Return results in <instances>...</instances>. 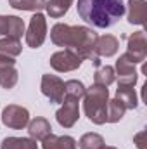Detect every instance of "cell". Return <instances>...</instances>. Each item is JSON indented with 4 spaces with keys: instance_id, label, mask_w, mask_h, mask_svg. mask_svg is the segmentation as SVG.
Instances as JSON below:
<instances>
[{
    "instance_id": "obj_1",
    "label": "cell",
    "mask_w": 147,
    "mask_h": 149,
    "mask_svg": "<svg viewBox=\"0 0 147 149\" xmlns=\"http://www.w3.org/2000/svg\"><path fill=\"white\" fill-rule=\"evenodd\" d=\"M97 33L88 26H69L66 23H57L50 30V40L57 47L71 49L81 59H92L95 64H101L95 52Z\"/></svg>"
},
{
    "instance_id": "obj_2",
    "label": "cell",
    "mask_w": 147,
    "mask_h": 149,
    "mask_svg": "<svg viewBox=\"0 0 147 149\" xmlns=\"http://www.w3.org/2000/svg\"><path fill=\"white\" fill-rule=\"evenodd\" d=\"M80 17L94 28H111L125 16L123 0H78Z\"/></svg>"
},
{
    "instance_id": "obj_3",
    "label": "cell",
    "mask_w": 147,
    "mask_h": 149,
    "mask_svg": "<svg viewBox=\"0 0 147 149\" xmlns=\"http://www.w3.org/2000/svg\"><path fill=\"white\" fill-rule=\"evenodd\" d=\"M107 102H109L107 87H102L97 83L88 87L83 95V111L87 118L95 125H104L107 116Z\"/></svg>"
},
{
    "instance_id": "obj_4",
    "label": "cell",
    "mask_w": 147,
    "mask_h": 149,
    "mask_svg": "<svg viewBox=\"0 0 147 149\" xmlns=\"http://www.w3.org/2000/svg\"><path fill=\"white\" fill-rule=\"evenodd\" d=\"M2 123L12 130H23L30 123V111L17 104H9L2 111Z\"/></svg>"
},
{
    "instance_id": "obj_5",
    "label": "cell",
    "mask_w": 147,
    "mask_h": 149,
    "mask_svg": "<svg viewBox=\"0 0 147 149\" xmlns=\"http://www.w3.org/2000/svg\"><path fill=\"white\" fill-rule=\"evenodd\" d=\"M24 37H26L28 47H31V49H38V47L43 45V42L47 38V19H45V16L42 12L33 14Z\"/></svg>"
},
{
    "instance_id": "obj_6",
    "label": "cell",
    "mask_w": 147,
    "mask_h": 149,
    "mask_svg": "<svg viewBox=\"0 0 147 149\" xmlns=\"http://www.w3.org/2000/svg\"><path fill=\"white\" fill-rule=\"evenodd\" d=\"M80 118V99L64 95L62 106L55 113V120L62 128H71Z\"/></svg>"
},
{
    "instance_id": "obj_7",
    "label": "cell",
    "mask_w": 147,
    "mask_h": 149,
    "mask_svg": "<svg viewBox=\"0 0 147 149\" xmlns=\"http://www.w3.org/2000/svg\"><path fill=\"white\" fill-rule=\"evenodd\" d=\"M81 61L83 59L71 49H64L50 56V66L59 73H68V71L78 70L81 66Z\"/></svg>"
},
{
    "instance_id": "obj_8",
    "label": "cell",
    "mask_w": 147,
    "mask_h": 149,
    "mask_svg": "<svg viewBox=\"0 0 147 149\" xmlns=\"http://www.w3.org/2000/svg\"><path fill=\"white\" fill-rule=\"evenodd\" d=\"M130 63L139 64L144 63L147 57V38L146 31H135L133 35L128 37V49L123 54Z\"/></svg>"
},
{
    "instance_id": "obj_9",
    "label": "cell",
    "mask_w": 147,
    "mask_h": 149,
    "mask_svg": "<svg viewBox=\"0 0 147 149\" xmlns=\"http://www.w3.org/2000/svg\"><path fill=\"white\" fill-rule=\"evenodd\" d=\"M42 94L54 104H62L64 101V81L55 74H43L42 76Z\"/></svg>"
},
{
    "instance_id": "obj_10",
    "label": "cell",
    "mask_w": 147,
    "mask_h": 149,
    "mask_svg": "<svg viewBox=\"0 0 147 149\" xmlns=\"http://www.w3.org/2000/svg\"><path fill=\"white\" fill-rule=\"evenodd\" d=\"M114 73L118 74V85H126V87H133L137 83L139 74L135 71V64L130 63L123 54L119 56V59L116 61V68Z\"/></svg>"
},
{
    "instance_id": "obj_11",
    "label": "cell",
    "mask_w": 147,
    "mask_h": 149,
    "mask_svg": "<svg viewBox=\"0 0 147 149\" xmlns=\"http://www.w3.org/2000/svg\"><path fill=\"white\" fill-rule=\"evenodd\" d=\"M26 33L24 21L17 16H0V35L21 38Z\"/></svg>"
},
{
    "instance_id": "obj_12",
    "label": "cell",
    "mask_w": 147,
    "mask_h": 149,
    "mask_svg": "<svg viewBox=\"0 0 147 149\" xmlns=\"http://www.w3.org/2000/svg\"><path fill=\"white\" fill-rule=\"evenodd\" d=\"M28 134H30V139L33 141H43L45 137H49L52 134V127H50V121L37 116L33 120H30L28 123Z\"/></svg>"
},
{
    "instance_id": "obj_13",
    "label": "cell",
    "mask_w": 147,
    "mask_h": 149,
    "mask_svg": "<svg viewBox=\"0 0 147 149\" xmlns=\"http://www.w3.org/2000/svg\"><path fill=\"white\" fill-rule=\"evenodd\" d=\"M118 49H119V40L114 35H102L97 38L95 52L99 57H111L118 52Z\"/></svg>"
},
{
    "instance_id": "obj_14",
    "label": "cell",
    "mask_w": 147,
    "mask_h": 149,
    "mask_svg": "<svg viewBox=\"0 0 147 149\" xmlns=\"http://www.w3.org/2000/svg\"><path fill=\"white\" fill-rule=\"evenodd\" d=\"M78 142L69 135H54L50 134L49 137H45L42 141V148L43 149H76Z\"/></svg>"
},
{
    "instance_id": "obj_15",
    "label": "cell",
    "mask_w": 147,
    "mask_h": 149,
    "mask_svg": "<svg viewBox=\"0 0 147 149\" xmlns=\"http://www.w3.org/2000/svg\"><path fill=\"white\" fill-rule=\"evenodd\" d=\"M146 0H128V23L130 24H146Z\"/></svg>"
},
{
    "instance_id": "obj_16",
    "label": "cell",
    "mask_w": 147,
    "mask_h": 149,
    "mask_svg": "<svg viewBox=\"0 0 147 149\" xmlns=\"http://www.w3.org/2000/svg\"><path fill=\"white\" fill-rule=\"evenodd\" d=\"M116 99H118L126 109H135V108L139 106V97H137L133 87L118 85V88H116Z\"/></svg>"
},
{
    "instance_id": "obj_17",
    "label": "cell",
    "mask_w": 147,
    "mask_h": 149,
    "mask_svg": "<svg viewBox=\"0 0 147 149\" xmlns=\"http://www.w3.org/2000/svg\"><path fill=\"white\" fill-rule=\"evenodd\" d=\"M0 149H38V144L30 137H5Z\"/></svg>"
},
{
    "instance_id": "obj_18",
    "label": "cell",
    "mask_w": 147,
    "mask_h": 149,
    "mask_svg": "<svg viewBox=\"0 0 147 149\" xmlns=\"http://www.w3.org/2000/svg\"><path fill=\"white\" fill-rule=\"evenodd\" d=\"M71 3H73V0H49L47 5H45V10L50 17L59 19L69 10Z\"/></svg>"
},
{
    "instance_id": "obj_19",
    "label": "cell",
    "mask_w": 147,
    "mask_h": 149,
    "mask_svg": "<svg viewBox=\"0 0 147 149\" xmlns=\"http://www.w3.org/2000/svg\"><path fill=\"white\" fill-rule=\"evenodd\" d=\"M9 5L16 10H31V12H40L45 9L47 0H9Z\"/></svg>"
},
{
    "instance_id": "obj_20",
    "label": "cell",
    "mask_w": 147,
    "mask_h": 149,
    "mask_svg": "<svg viewBox=\"0 0 147 149\" xmlns=\"http://www.w3.org/2000/svg\"><path fill=\"white\" fill-rule=\"evenodd\" d=\"M0 52L2 54H7L10 57H16L23 52V45L19 42V38L14 37H5L0 40Z\"/></svg>"
},
{
    "instance_id": "obj_21",
    "label": "cell",
    "mask_w": 147,
    "mask_h": 149,
    "mask_svg": "<svg viewBox=\"0 0 147 149\" xmlns=\"http://www.w3.org/2000/svg\"><path fill=\"white\" fill-rule=\"evenodd\" d=\"M125 113H126V108L114 97V99H111L109 102H107V116H106V121L118 123L125 116Z\"/></svg>"
},
{
    "instance_id": "obj_22",
    "label": "cell",
    "mask_w": 147,
    "mask_h": 149,
    "mask_svg": "<svg viewBox=\"0 0 147 149\" xmlns=\"http://www.w3.org/2000/svg\"><path fill=\"white\" fill-rule=\"evenodd\" d=\"M114 80H116V73L112 66H101L94 74V81L102 87H109Z\"/></svg>"
},
{
    "instance_id": "obj_23",
    "label": "cell",
    "mask_w": 147,
    "mask_h": 149,
    "mask_svg": "<svg viewBox=\"0 0 147 149\" xmlns=\"http://www.w3.org/2000/svg\"><path fill=\"white\" fill-rule=\"evenodd\" d=\"M78 146H80V149H102L104 148V139L99 134L88 132V134L81 135Z\"/></svg>"
},
{
    "instance_id": "obj_24",
    "label": "cell",
    "mask_w": 147,
    "mask_h": 149,
    "mask_svg": "<svg viewBox=\"0 0 147 149\" xmlns=\"http://www.w3.org/2000/svg\"><path fill=\"white\" fill-rule=\"evenodd\" d=\"M85 90H87V87L80 80H68V81H64V92H66L64 95L76 97V99H83Z\"/></svg>"
},
{
    "instance_id": "obj_25",
    "label": "cell",
    "mask_w": 147,
    "mask_h": 149,
    "mask_svg": "<svg viewBox=\"0 0 147 149\" xmlns=\"http://www.w3.org/2000/svg\"><path fill=\"white\" fill-rule=\"evenodd\" d=\"M17 80H19V73H17V70H16L14 66L0 71V85H2L3 88H7V90L12 88V87H16Z\"/></svg>"
},
{
    "instance_id": "obj_26",
    "label": "cell",
    "mask_w": 147,
    "mask_h": 149,
    "mask_svg": "<svg viewBox=\"0 0 147 149\" xmlns=\"http://www.w3.org/2000/svg\"><path fill=\"white\" fill-rule=\"evenodd\" d=\"M14 64H16V59H14V57H10V56L0 52V71H2V70H7V68H12Z\"/></svg>"
},
{
    "instance_id": "obj_27",
    "label": "cell",
    "mask_w": 147,
    "mask_h": 149,
    "mask_svg": "<svg viewBox=\"0 0 147 149\" xmlns=\"http://www.w3.org/2000/svg\"><path fill=\"white\" fill-rule=\"evenodd\" d=\"M144 137H146V132H139V134L133 137V141H135V144H137V148L139 149H146L144 148V141H142Z\"/></svg>"
},
{
    "instance_id": "obj_28",
    "label": "cell",
    "mask_w": 147,
    "mask_h": 149,
    "mask_svg": "<svg viewBox=\"0 0 147 149\" xmlns=\"http://www.w3.org/2000/svg\"><path fill=\"white\" fill-rule=\"evenodd\" d=\"M102 149H118V148H112V146H104Z\"/></svg>"
}]
</instances>
